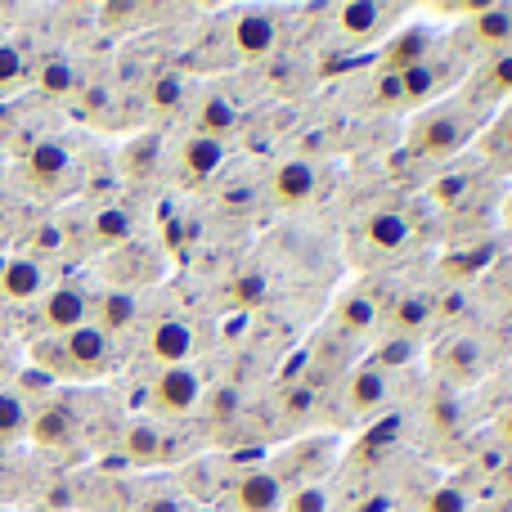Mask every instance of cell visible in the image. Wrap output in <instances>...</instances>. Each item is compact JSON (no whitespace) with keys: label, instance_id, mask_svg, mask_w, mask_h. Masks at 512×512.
Wrapping results in <instances>:
<instances>
[{"label":"cell","instance_id":"cell-42","mask_svg":"<svg viewBox=\"0 0 512 512\" xmlns=\"http://www.w3.org/2000/svg\"><path fill=\"white\" fill-rule=\"evenodd\" d=\"M499 432H504V441L512 445V409H508V414H504V418H499Z\"/></svg>","mask_w":512,"mask_h":512},{"label":"cell","instance_id":"cell-15","mask_svg":"<svg viewBox=\"0 0 512 512\" xmlns=\"http://www.w3.org/2000/svg\"><path fill=\"white\" fill-rule=\"evenodd\" d=\"M481 364H486V351H481L477 337H450V342L436 351V369L450 382H477Z\"/></svg>","mask_w":512,"mask_h":512},{"label":"cell","instance_id":"cell-10","mask_svg":"<svg viewBox=\"0 0 512 512\" xmlns=\"http://www.w3.org/2000/svg\"><path fill=\"white\" fill-rule=\"evenodd\" d=\"M41 324L59 337L72 333V328H81V324H90V297L81 288H72V283L45 292L41 297Z\"/></svg>","mask_w":512,"mask_h":512},{"label":"cell","instance_id":"cell-25","mask_svg":"<svg viewBox=\"0 0 512 512\" xmlns=\"http://www.w3.org/2000/svg\"><path fill=\"white\" fill-rule=\"evenodd\" d=\"M472 95L477 99H504L512 95V50L508 54H495V59L486 63V68L477 72V81H472Z\"/></svg>","mask_w":512,"mask_h":512},{"label":"cell","instance_id":"cell-1","mask_svg":"<svg viewBox=\"0 0 512 512\" xmlns=\"http://www.w3.org/2000/svg\"><path fill=\"white\" fill-rule=\"evenodd\" d=\"M36 360L54 373H68V378H99L113 364V337L99 333L95 324H81L63 333L59 342H41Z\"/></svg>","mask_w":512,"mask_h":512},{"label":"cell","instance_id":"cell-2","mask_svg":"<svg viewBox=\"0 0 512 512\" xmlns=\"http://www.w3.org/2000/svg\"><path fill=\"white\" fill-rule=\"evenodd\" d=\"M477 131V108L454 99V104H432L414 117V131H409V149L427 153V158H450Z\"/></svg>","mask_w":512,"mask_h":512},{"label":"cell","instance_id":"cell-28","mask_svg":"<svg viewBox=\"0 0 512 512\" xmlns=\"http://www.w3.org/2000/svg\"><path fill=\"white\" fill-rule=\"evenodd\" d=\"M225 297H230L239 310H252V306H261V301L270 297V283H265L261 270H243V274H234V279H230Z\"/></svg>","mask_w":512,"mask_h":512},{"label":"cell","instance_id":"cell-6","mask_svg":"<svg viewBox=\"0 0 512 512\" xmlns=\"http://www.w3.org/2000/svg\"><path fill=\"white\" fill-rule=\"evenodd\" d=\"M279 32H283L279 14H274V9H261V5L239 9V14H234V23H230L234 50L248 54V59H261V54H270L274 45H279Z\"/></svg>","mask_w":512,"mask_h":512},{"label":"cell","instance_id":"cell-3","mask_svg":"<svg viewBox=\"0 0 512 512\" xmlns=\"http://www.w3.org/2000/svg\"><path fill=\"white\" fill-rule=\"evenodd\" d=\"M207 396V382H203V369L194 364H176V369H158V378L149 382V405L167 418H185L203 405Z\"/></svg>","mask_w":512,"mask_h":512},{"label":"cell","instance_id":"cell-13","mask_svg":"<svg viewBox=\"0 0 512 512\" xmlns=\"http://www.w3.org/2000/svg\"><path fill=\"white\" fill-rule=\"evenodd\" d=\"M364 243H369L373 252H405L409 243H414V225H409V216L391 212V207H382V212H369L364 216Z\"/></svg>","mask_w":512,"mask_h":512},{"label":"cell","instance_id":"cell-41","mask_svg":"<svg viewBox=\"0 0 512 512\" xmlns=\"http://www.w3.org/2000/svg\"><path fill=\"white\" fill-rule=\"evenodd\" d=\"M230 409H239V391L225 387L221 396H216V418H230Z\"/></svg>","mask_w":512,"mask_h":512},{"label":"cell","instance_id":"cell-23","mask_svg":"<svg viewBox=\"0 0 512 512\" xmlns=\"http://www.w3.org/2000/svg\"><path fill=\"white\" fill-rule=\"evenodd\" d=\"M333 324H337V328H346V333H369V328L378 324V301L364 297V292H351V297L337 301Z\"/></svg>","mask_w":512,"mask_h":512},{"label":"cell","instance_id":"cell-38","mask_svg":"<svg viewBox=\"0 0 512 512\" xmlns=\"http://www.w3.org/2000/svg\"><path fill=\"white\" fill-rule=\"evenodd\" d=\"M283 409H288V418H306L310 409H315V387H292Z\"/></svg>","mask_w":512,"mask_h":512},{"label":"cell","instance_id":"cell-30","mask_svg":"<svg viewBox=\"0 0 512 512\" xmlns=\"http://www.w3.org/2000/svg\"><path fill=\"white\" fill-rule=\"evenodd\" d=\"M328 508H333V499H328V490L319 481H301L283 499V512H328Z\"/></svg>","mask_w":512,"mask_h":512},{"label":"cell","instance_id":"cell-31","mask_svg":"<svg viewBox=\"0 0 512 512\" xmlns=\"http://www.w3.org/2000/svg\"><path fill=\"white\" fill-rule=\"evenodd\" d=\"M185 95H189V81L180 77V72H167V77H158V81H153V90H149L153 108H162V113L180 108V104H185Z\"/></svg>","mask_w":512,"mask_h":512},{"label":"cell","instance_id":"cell-20","mask_svg":"<svg viewBox=\"0 0 512 512\" xmlns=\"http://www.w3.org/2000/svg\"><path fill=\"white\" fill-rule=\"evenodd\" d=\"M239 131V104H234L225 90H212L198 104V135H212V140H230Z\"/></svg>","mask_w":512,"mask_h":512},{"label":"cell","instance_id":"cell-18","mask_svg":"<svg viewBox=\"0 0 512 512\" xmlns=\"http://www.w3.org/2000/svg\"><path fill=\"white\" fill-rule=\"evenodd\" d=\"M90 324L99 328V333H122V328H131L135 324V315H140V301H135V292H122V288H113V292H104L99 301H90Z\"/></svg>","mask_w":512,"mask_h":512},{"label":"cell","instance_id":"cell-29","mask_svg":"<svg viewBox=\"0 0 512 512\" xmlns=\"http://www.w3.org/2000/svg\"><path fill=\"white\" fill-rule=\"evenodd\" d=\"M27 423H32V409L23 405V396H14V391H0V441H14V436H23Z\"/></svg>","mask_w":512,"mask_h":512},{"label":"cell","instance_id":"cell-37","mask_svg":"<svg viewBox=\"0 0 512 512\" xmlns=\"http://www.w3.org/2000/svg\"><path fill=\"white\" fill-rule=\"evenodd\" d=\"M153 153H158V144L153 140H140L131 149V158H126V167H131V176H149V167H153Z\"/></svg>","mask_w":512,"mask_h":512},{"label":"cell","instance_id":"cell-36","mask_svg":"<svg viewBox=\"0 0 512 512\" xmlns=\"http://www.w3.org/2000/svg\"><path fill=\"white\" fill-rule=\"evenodd\" d=\"M436 203H445V207H454L463 194H468V176H445V180H436Z\"/></svg>","mask_w":512,"mask_h":512},{"label":"cell","instance_id":"cell-16","mask_svg":"<svg viewBox=\"0 0 512 512\" xmlns=\"http://www.w3.org/2000/svg\"><path fill=\"white\" fill-rule=\"evenodd\" d=\"M27 176L36 180L41 189H54V185H63L68 180V171H72V153L63 149L59 140H41L32 153H27Z\"/></svg>","mask_w":512,"mask_h":512},{"label":"cell","instance_id":"cell-39","mask_svg":"<svg viewBox=\"0 0 512 512\" xmlns=\"http://www.w3.org/2000/svg\"><path fill=\"white\" fill-rule=\"evenodd\" d=\"M32 243H36L41 252H59V248H63V230L50 221V225H41V230L32 234Z\"/></svg>","mask_w":512,"mask_h":512},{"label":"cell","instance_id":"cell-21","mask_svg":"<svg viewBox=\"0 0 512 512\" xmlns=\"http://www.w3.org/2000/svg\"><path fill=\"white\" fill-rule=\"evenodd\" d=\"M432 319H436V301L427 297V292H405V297H396V306H391V324L400 328V337H418Z\"/></svg>","mask_w":512,"mask_h":512},{"label":"cell","instance_id":"cell-35","mask_svg":"<svg viewBox=\"0 0 512 512\" xmlns=\"http://www.w3.org/2000/svg\"><path fill=\"white\" fill-rule=\"evenodd\" d=\"M27 72V63H23V54L14 50V45H0V86H14L18 77Z\"/></svg>","mask_w":512,"mask_h":512},{"label":"cell","instance_id":"cell-12","mask_svg":"<svg viewBox=\"0 0 512 512\" xmlns=\"http://www.w3.org/2000/svg\"><path fill=\"white\" fill-rule=\"evenodd\" d=\"M225 153H230V144H225V140H212V135H198L194 131L185 140V149H180L185 180H189V185H207V180L225 167Z\"/></svg>","mask_w":512,"mask_h":512},{"label":"cell","instance_id":"cell-11","mask_svg":"<svg viewBox=\"0 0 512 512\" xmlns=\"http://www.w3.org/2000/svg\"><path fill=\"white\" fill-rule=\"evenodd\" d=\"M122 454L135 468H158V463L171 459V436L162 432V423H153V418H135L122 436Z\"/></svg>","mask_w":512,"mask_h":512},{"label":"cell","instance_id":"cell-22","mask_svg":"<svg viewBox=\"0 0 512 512\" xmlns=\"http://www.w3.org/2000/svg\"><path fill=\"white\" fill-rule=\"evenodd\" d=\"M90 234H95V243H104V248H126L135 234V221L126 207H99L95 221H90Z\"/></svg>","mask_w":512,"mask_h":512},{"label":"cell","instance_id":"cell-14","mask_svg":"<svg viewBox=\"0 0 512 512\" xmlns=\"http://www.w3.org/2000/svg\"><path fill=\"white\" fill-rule=\"evenodd\" d=\"M0 297H9V301H36V297H45V270H41V261H32V256H9V261L0 265Z\"/></svg>","mask_w":512,"mask_h":512},{"label":"cell","instance_id":"cell-24","mask_svg":"<svg viewBox=\"0 0 512 512\" xmlns=\"http://www.w3.org/2000/svg\"><path fill=\"white\" fill-rule=\"evenodd\" d=\"M396 77H400V99H405V108L427 104V99L436 95V86H441V68H436L432 59L409 68V72H396Z\"/></svg>","mask_w":512,"mask_h":512},{"label":"cell","instance_id":"cell-9","mask_svg":"<svg viewBox=\"0 0 512 512\" xmlns=\"http://www.w3.org/2000/svg\"><path fill=\"white\" fill-rule=\"evenodd\" d=\"M198 351V337L185 319H158L149 333V360L162 364V369H176V364H189V355Z\"/></svg>","mask_w":512,"mask_h":512},{"label":"cell","instance_id":"cell-32","mask_svg":"<svg viewBox=\"0 0 512 512\" xmlns=\"http://www.w3.org/2000/svg\"><path fill=\"white\" fill-rule=\"evenodd\" d=\"M414 355H418V342H414V337H391L382 351H373V364L387 373V369H396V364H409Z\"/></svg>","mask_w":512,"mask_h":512},{"label":"cell","instance_id":"cell-27","mask_svg":"<svg viewBox=\"0 0 512 512\" xmlns=\"http://www.w3.org/2000/svg\"><path fill=\"white\" fill-rule=\"evenodd\" d=\"M36 81H41L45 95H72V86H77V68H72L68 54H50V59L41 63V72H36Z\"/></svg>","mask_w":512,"mask_h":512},{"label":"cell","instance_id":"cell-4","mask_svg":"<svg viewBox=\"0 0 512 512\" xmlns=\"http://www.w3.org/2000/svg\"><path fill=\"white\" fill-rule=\"evenodd\" d=\"M400 14H405L400 5H373V0H351V5L333 9L337 32L355 45H369V41H378V36H387Z\"/></svg>","mask_w":512,"mask_h":512},{"label":"cell","instance_id":"cell-34","mask_svg":"<svg viewBox=\"0 0 512 512\" xmlns=\"http://www.w3.org/2000/svg\"><path fill=\"white\" fill-rule=\"evenodd\" d=\"M373 104H378V108H405V99H400V77H396V72H382V77L373 81Z\"/></svg>","mask_w":512,"mask_h":512},{"label":"cell","instance_id":"cell-8","mask_svg":"<svg viewBox=\"0 0 512 512\" xmlns=\"http://www.w3.org/2000/svg\"><path fill=\"white\" fill-rule=\"evenodd\" d=\"M432 45H436V32L423 23H409L382 45V72H409L418 63L432 59Z\"/></svg>","mask_w":512,"mask_h":512},{"label":"cell","instance_id":"cell-5","mask_svg":"<svg viewBox=\"0 0 512 512\" xmlns=\"http://www.w3.org/2000/svg\"><path fill=\"white\" fill-rule=\"evenodd\" d=\"M283 499H288V481L274 468H252L243 472L230 486V512H283Z\"/></svg>","mask_w":512,"mask_h":512},{"label":"cell","instance_id":"cell-26","mask_svg":"<svg viewBox=\"0 0 512 512\" xmlns=\"http://www.w3.org/2000/svg\"><path fill=\"white\" fill-rule=\"evenodd\" d=\"M27 432H32V441L36 445H63L72 436V414L63 405H54V409H41V414L27 423Z\"/></svg>","mask_w":512,"mask_h":512},{"label":"cell","instance_id":"cell-19","mask_svg":"<svg viewBox=\"0 0 512 512\" xmlns=\"http://www.w3.org/2000/svg\"><path fill=\"white\" fill-rule=\"evenodd\" d=\"M387 396H391V382L378 364H364V369H355L346 378V400H351L355 414H373L378 405H387Z\"/></svg>","mask_w":512,"mask_h":512},{"label":"cell","instance_id":"cell-7","mask_svg":"<svg viewBox=\"0 0 512 512\" xmlns=\"http://www.w3.org/2000/svg\"><path fill=\"white\" fill-rule=\"evenodd\" d=\"M319 162H310V158H288V162H279L274 167V176H270V194H274V203L279 207H301V203H310V198L319 194Z\"/></svg>","mask_w":512,"mask_h":512},{"label":"cell","instance_id":"cell-40","mask_svg":"<svg viewBox=\"0 0 512 512\" xmlns=\"http://www.w3.org/2000/svg\"><path fill=\"white\" fill-rule=\"evenodd\" d=\"M140 512H185V504H180L176 495H153L149 504H144Z\"/></svg>","mask_w":512,"mask_h":512},{"label":"cell","instance_id":"cell-17","mask_svg":"<svg viewBox=\"0 0 512 512\" xmlns=\"http://www.w3.org/2000/svg\"><path fill=\"white\" fill-rule=\"evenodd\" d=\"M472 36L481 50L508 54L512 50V5H481L472 14Z\"/></svg>","mask_w":512,"mask_h":512},{"label":"cell","instance_id":"cell-33","mask_svg":"<svg viewBox=\"0 0 512 512\" xmlns=\"http://www.w3.org/2000/svg\"><path fill=\"white\" fill-rule=\"evenodd\" d=\"M427 512H468V490H463L459 481H445V486L432 490Z\"/></svg>","mask_w":512,"mask_h":512}]
</instances>
